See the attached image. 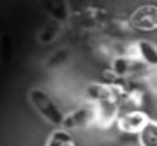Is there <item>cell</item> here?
Here are the masks:
<instances>
[{"label":"cell","instance_id":"cell-6","mask_svg":"<svg viewBox=\"0 0 157 146\" xmlns=\"http://www.w3.org/2000/svg\"><path fill=\"white\" fill-rule=\"evenodd\" d=\"M141 146H157V122L148 121L144 128L139 132Z\"/></svg>","mask_w":157,"mask_h":146},{"label":"cell","instance_id":"cell-7","mask_svg":"<svg viewBox=\"0 0 157 146\" xmlns=\"http://www.w3.org/2000/svg\"><path fill=\"white\" fill-rule=\"evenodd\" d=\"M48 146H75V143H73L71 135L66 130H57V132L51 133Z\"/></svg>","mask_w":157,"mask_h":146},{"label":"cell","instance_id":"cell-2","mask_svg":"<svg viewBox=\"0 0 157 146\" xmlns=\"http://www.w3.org/2000/svg\"><path fill=\"white\" fill-rule=\"evenodd\" d=\"M130 26L133 29H141V31L157 29V6L146 4V6L137 7L130 17Z\"/></svg>","mask_w":157,"mask_h":146},{"label":"cell","instance_id":"cell-5","mask_svg":"<svg viewBox=\"0 0 157 146\" xmlns=\"http://www.w3.org/2000/svg\"><path fill=\"white\" fill-rule=\"evenodd\" d=\"M137 53H139V57H141L146 64L157 66V48L154 44H150L148 40L137 42Z\"/></svg>","mask_w":157,"mask_h":146},{"label":"cell","instance_id":"cell-4","mask_svg":"<svg viewBox=\"0 0 157 146\" xmlns=\"http://www.w3.org/2000/svg\"><path fill=\"white\" fill-rule=\"evenodd\" d=\"M95 117V108H80V110H75L73 113H70V115H66V119H64V128L68 130V128H78V126H84V124H88L91 119Z\"/></svg>","mask_w":157,"mask_h":146},{"label":"cell","instance_id":"cell-1","mask_svg":"<svg viewBox=\"0 0 157 146\" xmlns=\"http://www.w3.org/2000/svg\"><path fill=\"white\" fill-rule=\"evenodd\" d=\"M29 101H31V104L37 108V111H39L46 121H49V122L55 124V126H62V124H64L66 115L57 108V104H55L42 90H37V88L31 90V91H29Z\"/></svg>","mask_w":157,"mask_h":146},{"label":"cell","instance_id":"cell-3","mask_svg":"<svg viewBox=\"0 0 157 146\" xmlns=\"http://www.w3.org/2000/svg\"><path fill=\"white\" fill-rule=\"evenodd\" d=\"M150 119L143 111H130L119 119V128L128 133H139Z\"/></svg>","mask_w":157,"mask_h":146},{"label":"cell","instance_id":"cell-8","mask_svg":"<svg viewBox=\"0 0 157 146\" xmlns=\"http://www.w3.org/2000/svg\"><path fill=\"white\" fill-rule=\"evenodd\" d=\"M88 95L91 99H97L99 102H104L112 97V90L110 88H104V86H90L88 88Z\"/></svg>","mask_w":157,"mask_h":146}]
</instances>
